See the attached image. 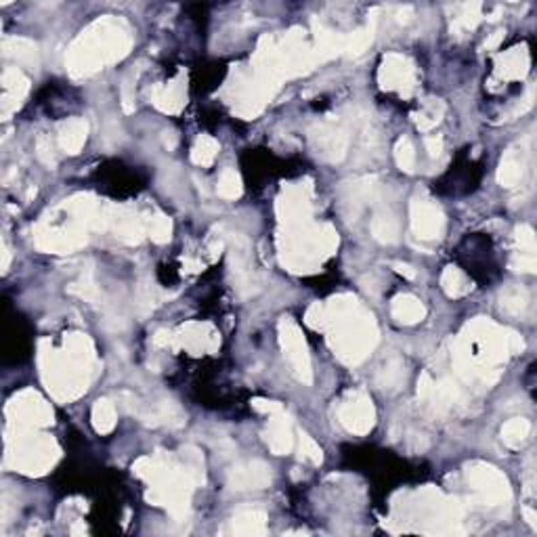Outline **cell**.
Wrapping results in <instances>:
<instances>
[{
    "instance_id": "9",
    "label": "cell",
    "mask_w": 537,
    "mask_h": 537,
    "mask_svg": "<svg viewBox=\"0 0 537 537\" xmlns=\"http://www.w3.org/2000/svg\"><path fill=\"white\" fill-rule=\"evenodd\" d=\"M521 179H523V164L516 160L512 154H508V156L502 160V164H499L497 181H499L504 187H514Z\"/></svg>"
},
{
    "instance_id": "5",
    "label": "cell",
    "mask_w": 537,
    "mask_h": 537,
    "mask_svg": "<svg viewBox=\"0 0 537 537\" xmlns=\"http://www.w3.org/2000/svg\"><path fill=\"white\" fill-rule=\"evenodd\" d=\"M368 401H359V403H353L349 405L346 409H342V422L349 426L351 430H366L368 426H372V407L368 409L366 405Z\"/></svg>"
},
{
    "instance_id": "10",
    "label": "cell",
    "mask_w": 537,
    "mask_h": 537,
    "mask_svg": "<svg viewBox=\"0 0 537 537\" xmlns=\"http://www.w3.org/2000/svg\"><path fill=\"white\" fill-rule=\"evenodd\" d=\"M395 315L401 320V322H418L422 315H424V309H422V305L418 303V300H414V298H399L397 303H395Z\"/></svg>"
},
{
    "instance_id": "12",
    "label": "cell",
    "mask_w": 537,
    "mask_h": 537,
    "mask_svg": "<svg viewBox=\"0 0 537 537\" xmlns=\"http://www.w3.org/2000/svg\"><path fill=\"white\" fill-rule=\"evenodd\" d=\"M216 143L213 139H208V137H204V139H200L198 141V147H196V154H193V160L198 162V164H210V162L215 160L216 156Z\"/></svg>"
},
{
    "instance_id": "16",
    "label": "cell",
    "mask_w": 537,
    "mask_h": 537,
    "mask_svg": "<svg viewBox=\"0 0 537 537\" xmlns=\"http://www.w3.org/2000/svg\"><path fill=\"white\" fill-rule=\"evenodd\" d=\"M519 242H521V246H525V248L533 250V246H536L533 231H531L529 227H521V229H519Z\"/></svg>"
},
{
    "instance_id": "11",
    "label": "cell",
    "mask_w": 537,
    "mask_h": 537,
    "mask_svg": "<svg viewBox=\"0 0 537 537\" xmlns=\"http://www.w3.org/2000/svg\"><path fill=\"white\" fill-rule=\"evenodd\" d=\"M218 196L225 198V200H233L242 193V185H239V176L233 172V170H225L220 181H218V187H216Z\"/></svg>"
},
{
    "instance_id": "4",
    "label": "cell",
    "mask_w": 537,
    "mask_h": 537,
    "mask_svg": "<svg viewBox=\"0 0 537 537\" xmlns=\"http://www.w3.org/2000/svg\"><path fill=\"white\" fill-rule=\"evenodd\" d=\"M267 443L268 447L275 451V453H288L290 447H292V432H290V426L283 418H277L271 422V429L267 432Z\"/></svg>"
},
{
    "instance_id": "13",
    "label": "cell",
    "mask_w": 537,
    "mask_h": 537,
    "mask_svg": "<svg viewBox=\"0 0 537 537\" xmlns=\"http://www.w3.org/2000/svg\"><path fill=\"white\" fill-rule=\"evenodd\" d=\"M95 422L99 430H109L113 426V407L108 401H99L95 407Z\"/></svg>"
},
{
    "instance_id": "7",
    "label": "cell",
    "mask_w": 537,
    "mask_h": 537,
    "mask_svg": "<svg viewBox=\"0 0 537 537\" xmlns=\"http://www.w3.org/2000/svg\"><path fill=\"white\" fill-rule=\"evenodd\" d=\"M84 141H86V124L82 120H72L61 132V145L69 154H78Z\"/></svg>"
},
{
    "instance_id": "1",
    "label": "cell",
    "mask_w": 537,
    "mask_h": 537,
    "mask_svg": "<svg viewBox=\"0 0 537 537\" xmlns=\"http://www.w3.org/2000/svg\"><path fill=\"white\" fill-rule=\"evenodd\" d=\"M468 481H473L475 491L483 497V502L495 506V504H504L506 499H510V487L506 477L487 464H477L473 468H468Z\"/></svg>"
},
{
    "instance_id": "6",
    "label": "cell",
    "mask_w": 537,
    "mask_h": 537,
    "mask_svg": "<svg viewBox=\"0 0 537 537\" xmlns=\"http://www.w3.org/2000/svg\"><path fill=\"white\" fill-rule=\"evenodd\" d=\"M233 531L244 533V536H254V533H265V514L256 510L242 512L233 519Z\"/></svg>"
},
{
    "instance_id": "14",
    "label": "cell",
    "mask_w": 537,
    "mask_h": 537,
    "mask_svg": "<svg viewBox=\"0 0 537 537\" xmlns=\"http://www.w3.org/2000/svg\"><path fill=\"white\" fill-rule=\"evenodd\" d=\"M397 162H399L401 170H407V172L414 170V149H412L409 141H401L397 145Z\"/></svg>"
},
{
    "instance_id": "8",
    "label": "cell",
    "mask_w": 537,
    "mask_h": 537,
    "mask_svg": "<svg viewBox=\"0 0 537 537\" xmlns=\"http://www.w3.org/2000/svg\"><path fill=\"white\" fill-rule=\"evenodd\" d=\"M529 430H531V424L525 420V418H514L510 420L504 429H502V439L506 445L510 447H519L525 443V439L529 436Z\"/></svg>"
},
{
    "instance_id": "3",
    "label": "cell",
    "mask_w": 537,
    "mask_h": 537,
    "mask_svg": "<svg viewBox=\"0 0 537 537\" xmlns=\"http://www.w3.org/2000/svg\"><path fill=\"white\" fill-rule=\"evenodd\" d=\"M441 225H443V218L436 208H432L429 204L414 206V231L418 233V237L422 239L436 237L441 231Z\"/></svg>"
},
{
    "instance_id": "2",
    "label": "cell",
    "mask_w": 537,
    "mask_h": 537,
    "mask_svg": "<svg viewBox=\"0 0 537 537\" xmlns=\"http://www.w3.org/2000/svg\"><path fill=\"white\" fill-rule=\"evenodd\" d=\"M271 483V473L267 464L263 462H248L231 473L233 489H263Z\"/></svg>"
},
{
    "instance_id": "15",
    "label": "cell",
    "mask_w": 537,
    "mask_h": 537,
    "mask_svg": "<svg viewBox=\"0 0 537 537\" xmlns=\"http://www.w3.org/2000/svg\"><path fill=\"white\" fill-rule=\"evenodd\" d=\"M152 235L156 242H166L170 237V220L166 218H154V227H152Z\"/></svg>"
}]
</instances>
